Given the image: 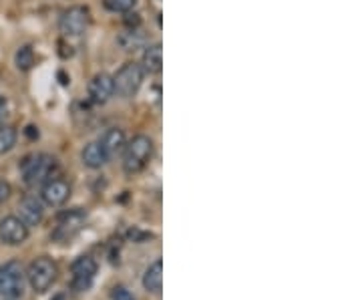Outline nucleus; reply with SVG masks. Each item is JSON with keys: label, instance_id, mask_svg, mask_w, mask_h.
<instances>
[{"label": "nucleus", "instance_id": "obj_8", "mask_svg": "<svg viewBox=\"0 0 362 300\" xmlns=\"http://www.w3.org/2000/svg\"><path fill=\"white\" fill-rule=\"evenodd\" d=\"M89 22H91V15L85 6H71L61 17V33L66 37H79L85 33Z\"/></svg>", "mask_w": 362, "mask_h": 300}, {"label": "nucleus", "instance_id": "obj_21", "mask_svg": "<svg viewBox=\"0 0 362 300\" xmlns=\"http://www.w3.org/2000/svg\"><path fill=\"white\" fill-rule=\"evenodd\" d=\"M8 195H10V184H8V182H4V179H0V204H2V202H6V200H8Z\"/></svg>", "mask_w": 362, "mask_h": 300}, {"label": "nucleus", "instance_id": "obj_2", "mask_svg": "<svg viewBox=\"0 0 362 300\" xmlns=\"http://www.w3.org/2000/svg\"><path fill=\"white\" fill-rule=\"evenodd\" d=\"M55 170H57V159L46 153L26 157L22 161V175L28 186H41L44 182H48Z\"/></svg>", "mask_w": 362, "mask_h": 300}, {"label": "nucleus", "instance_id": "obj_20", "mask_svg": "<svg viewBox=\"0 0 362 300\" xmlns=\"http://www.w3.org/2000/svg\"><path fill=\"white\" fill-rule=\"evenodd\" d=\"M111 299L113 300H135L133 299V294L129 292L125 286H115V288L111 290Z\"/></svg>", "mask_w": 362, "mask_h": 300}, {"label": "nucleus", "instance_id": "obj_17", "mask_svg": "<svg viewBox=\"0 0 362 300\" xmlns=\"http://www.w3.org/2000/svg\"><path fill=\"white\" fill-rule=\"evenodd\" d=\"M17 129L10 125H0V155L17 145Z\"/></svg>", "mask_w": 362, "mask_h": 300}, {"label": "nucleus", "instance_id": "obj_13", "mask_svg": "<svg viewBox=\"0 0 362 300\" xmlns=\"http://www.w3.org/2000/svg\"><path fill=\"white\" fill-rule=\"evenodd\" d=\"M99 143H101V148L105 150L109 159L115 157L117 153H121V151L125 150V145H127V141H125V133H123L121 129H109Z\"/></svg>", "mask_w": 362, "mask_h": 300}, {"label": "nucleus", "instance_id": "obj_19", "mask_svg": "<svg viewBox=\"0 0 362 300\" xmlns=\"http://www.w3.org/2000/svg\"><path fill=\"white\" fill-rule=\"evenodd\" d=\"M135 4L137 0H103V6L111 12H129Z\"/></svg>", "mask_w": 362, "mask_h": 300}, {"label": "nucleus", "instance_id": "obj_3", "mask_svg": "<svg viewBox=\"0 0 362 300\" xmlns=\"http://www.w3.org/2000/svg\"><path fill=\"white\" fill-rule=\"evenodd\" d=\"M59 279V266L51 258H37L26 270V280L35 292H46Z\"/></svg>", "mask_w": 362, "mask_h": 300}, {"label": "nucleus", "instance_id": "obj_6", "mask_svg": "<svg viewBox=\"0 0 362 300\" xmlns=\"http://www.w3.org/2000/svg\"><path fill=\"white\" fill-rule=\"evenodd\" d=\"M87 214L83 210H71V212H64L59 215L57 220V226H55V232H53V240L57 242H66L71 238H75L85 226Z\"/></svg>", "mask_w": 362, "mask_h": 300}, {"label": "nucleus", "instance_id": "obj_5", "mask_svg": "<svg viewBox=\"0 0 362 300\" xmlns=\"http://www.w3.org/2000/svg\"><path fill=\"white\" fill-rule=\"evenodd\" d=\"M143 75H145V71H143L141 64L125 63L117 71V75L113 77L115 93L123 99H131L143 83Z\"/></svg>", "mask_w": 362, "mask_h": 300}, {"label": "nucleus", "instance_id": "obj_11", "mask_svg": "<svg viewBox=\"0 0 362 300\" xmlns=\"http://www.w3.org/2000/svg\"><path fill=\"white\" fill-rule=\"evenodd\" d=\"M115 95V87H113V77H109L107 73H99L91 79L89 83V99L97 105L107 103L111 97Z\"/></svg>", "mask_w": 362, "mask_h": 300}, {"label": "nucleus", "instance_id": "obj_15", "mask_svg": "<svg viewBox=\"0 0 362 300\" xmlns=\"http://www.w3.org/2000/svg\"><path fill=\"white\" fill-rule=\"evenodd\" d=\"M81 157H83V164H85L87 168H91V170H99V168H103L107 161H109L105 150L101 148L99 141L89 143L85 150H83V155H81Z\"/></svg>", "mask_w": 362, "mask_h": 300}, {"label": "nucleus", "instance_id": "obj_12", "mask_svg": "<svg viewBox=\"0 0 362 300\" xmlns=\"http://www.w3.org/2000/svg\"><path fill=\"white\" fill-rule=\"evenodd\" d=\"M19 214H21L19 218L28 228L30 226H39L43 222L44 215L43 202L39 197H35V195H26L21 202V206H19Z\"/></svg>", "mask_w": 362, "mask_h": 300}, {"label": "nucleus", "instance_id": "obj_23", "mask_svg": "<svg viewBox=\"0 0 362 300\" xmlns=\"http://www.w3.org/2000/svg\"><path fill=\"white\" fill-rule=\"evenodd\" d=\"M26 135H28L30 139H37V137H39V131H37V129L30 125V127H26Z\"/></svg>", "mask_w": 362, "mask_h": 300}, {"label": "nucleus", "instance_id": "obj_7", "mask_svg": "<svg viewBox=\"0 0 362 300\" xmlns=\"http://www.w3.org/2000/svg\"><path fill=\"white\" fill-rule=\"evenodd\" d=\"M71 272H73L71 288L75 292H87L95 280V274H97V262L91 256L77 258L71 266Z\"/></svg>", "mask_w": 362, "mask_h": 300}, {"label": "nucleus", "instance_id": "obj_4", "mask_svg": "<svg viewBox=\"0 0 362 300\" xmlns=\"http://www.w3.org/2000/svg\"><path fill=\"white\" fill-rule=\"evenodd\" d=\"M26 284V272L19 262H8L0 266V297L15 300L21 299Z\"/></svg>", "mask_w": 362, "mask_h": 300}, {"label": "nucleus", "instance_id": "obj_14", "mask_svg": "<svg viewBox=\"0 0 362 300\" xmlns=\"http://www.w3.org/2000/svg\"><path fill=\"white\" fill-rule=\"evenodd\" d=\"M143 286H145V290H150L153 294L161 292V286H163V260L161 258H157L150 268L145 270Z\"/></svg>", "mask_w": 362, "mask_h": 300}, {"label": "nucleus", "instance_id": "obj_9", "mask_svg": "<svg viewBox=\"0 0 362 300\" xmlns=\"http://www.w3.org/2000/svg\"><path fill=\"white\" fill-rule=\"evenodd\" d=\"M28 238V226L19 215H6L0 220V240L8 246H21Z\"/></svg>", "mask_w": 362, "mask_h": 300}, {"label": "nucleus", "instance_id": "obj_1", "mask_svg": "<svg viewBox=\"0 0 362 300\" xmlns=\"http://www.w3.org/2000/svg\"><path fill=\"white\" fill-rule=\"evenodd\" d=\"M153 155V141L147 135H137L129 141L123 150V170L133 175V173L143 172L147 168Z\"/></svg>", "mask_w": 362, "mask_h": 300}, {"label": "nucleus", "instance_id": "obj_22", "mask_svg": "<svg viewBox=\"0 0 362 300\" xmlns=\"http://www.w3.org/2000/svg\"><path fill=\"white\" fill-rule=\"evenodd\" d=\"M8 119V103L4 97H0V125Z\"/></svg>", "mask_w": 362, "mask_h": 300}, {"label": "nucleus", "instance_id": "obj_10", "mask_svg": "<svg viewBox=\"0 0 362 300\" xmlns=\"http://www.w3.org/2000/svg\"><path fill=\"white\" fill-rule=\"evenodd\" d=\"M69 195H71V186L61 177H57V179L51 177L48 182H44L43 188H41V202H44L51 208L63 206L64 202L69 200Z\"/></svg>", "mask_w": 362, "mask_h": 300}, {"label": "nucleus", "instance_id": "obj_16", "mask_svg": "<svg viewBox=\"0 0 362 300\" xmlns=\"http://www.w3.org/2000/svg\"><path fill=\"white\" fill-rule=\"evenodd\" d=\"M163 69V51H161V44H151L145 48L143 53V71L145 73H159Z\"/></svg>", "mask_w": 362, "mask_h": 300}, {"label": "nucleus", "instance_id": "obj_18", "mask_svg": "<svg viewBox=\"0 0 362 300\" xmlns=\"http://www.w3.org/2000/svg\"><path fill=\"white\" fill-rule=\"evenodd\" d=\"M15 61H17L19 71H30L33 64H35V51H33L30 46H21V48L17 51Z\"/></svg>", "mask_w": 362, "mask_h": 300}]
</instances>
